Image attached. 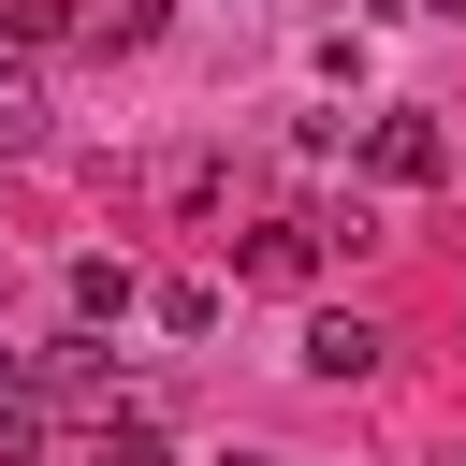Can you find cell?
Returning a JSON list of instances; mask_svg holds the SVG:
<instances>
[{
	"instance_id": "obj_10",
	"label": "cell",
	"mask_w": 466,
	"mask_h": 466,
	"mask_svg": "<svg viewBox=\"0 0 466 466\" xmlns=\"http://www.w3.org/2000/svg\"><path fill=\"white\" fill-rule=\"evenodd\" d=\"M233 466H277V451H233Z\"/></svg>"
},
{
	"instance_id": "obj_5",
	"label": "cell",
	"mask_w": 466,
	"mask_h": 466,
	"mask_svg": "<svg viewBox=\"0 0 466 466\" xmlns=\"http://www.w3.org/2000/svg\"><path fill=\"white\" fill-rule=\"evenodd\" d=\"M131 306H146V277H131L116 248H87V262H73V320L102 335V320H131Z\"/></svg>"
},
{
	"instance_id": "obj_7",
	"label": "cell",
	"mask_w": 466,
	"mask_h": 466,
	"mask_svg": "<svg viewBox=\"0 0 466 466\" xmlns=\"http://www.w3.org/2000/svg\"><path fill=\"white\" fill-rule=\"evenodd\" d=\"M29 146H44V87H29V73H0V160H29Z\"/></svg>"
},
{
	"instance_id": "obj_11",
	"label": "cell",
	"mask_w": 466,
	"mask_h": 466,
	"mask_svg": "<svg viewBox=\"0 0 466 466\" xmlns=\"http://www.w3.org/2000/svg\"><path fill=\"white\" fill-rule=\"evenodd\" d=\"M422 15H466V0H422Z\"/></svg>"
},
{
	"instance_id": "obj_3",
	"label": "cell",
	"mask_w": 466,
	"mask_h": 466,
	"mask_svg": "<svg viewBox=\"0 0 466 466\" xmlns=\"http://www.w3.org/2000/svg\"><path fill=\"white\" fill-rule=\"evenodd\" d=\"M233 277H248V291H306V277H320V233H306V218H262V233L233 248Z\"/></svg>"
},
{
	"instance_id": "obj_2",
	"label": "cell",
	"mask_w": 466,
	"mask_h": 466,
	"mask_svg": "<svg viewBox=\"0 0 466 466\" xmlns=\"http://www.w3.org/2000/svg\"><path fill=\"white\" fill-rule=\"evenodd\" d=\"M364 175H379V189H437V175H451V131H437L422 102H393V116H364Z\"/></svg>"
},
{
	"instance_id": "obj_4",
	"label": "cell",
	"mask_w": 466,
	"mask_h": 466,
	"mask_svg": "<svg viewBox=\"0 0 466 466\" xmlns=\"http://www.w3.org/2000/svg\"><path fill=\"white\" fill-rule=\"evenodd\" d=\"M379 350H393V335H379V320H350V306H320V320H306V350H291V364H306V379H379Z\"/></svg>"
},
{
	"instance_id": "obj_6",
	"label": "cell",
	"mask_w": 466,
	"mask_h": 466,
	"mask_svg": "<svg viewBox=\"0 0 466 466\" xmlns=\"http://www.w3.org/2000/svg\"><path fill=\"white\" fill-rule=\"evenodd\" d=\"M146 320H160V335H204V320H218V291H204V277H160V291H146Z\"/></svg>"
},
{
	"instance_id": "obj_1",
	"label": "cell",
	"mask_w": 466,
	"mask_h": 466,
	"mask_svg": "<svg viewBox=\"0 0 466 466\" xmlns=\"http://www.w3.org/2000/svg\"><path fill=\"white\" fill-rule=\"evenodd\" d=\"M29 379H44V408L131 422V379H116V350H102V335H58V350H29Z\"/></svg>"
},
{
	"instance_id": "obj_8",
	"label": "cell",
	"mask_w": 466,
	"mask_h": 466,
	"mask_svg": "<svg viewBox=\"0 0 466 466\" xmlns=\"http://www.w3.org/2000/svg\"><path fill=\"white\" fill-rule=\"evenodd\" d=\"M0 29H15V44H73L87 15H73V0H0Z\"/></svg>"
},
{
	"instance_id": "obj_9",
	"label": "cell",
	"mask_w": 466,
	"mask_h": 466,
	"mask_svg": "<svg viewBox=\"0 0 466 466\" xmlns=\"http://www.w3.org/2000/svg\"><path fill=\"white\" fill-rule=\"evenodd\" d=\"M87 466H175V451H160V422H102V437H87Z\"/></svg>"
}]
</instances>
